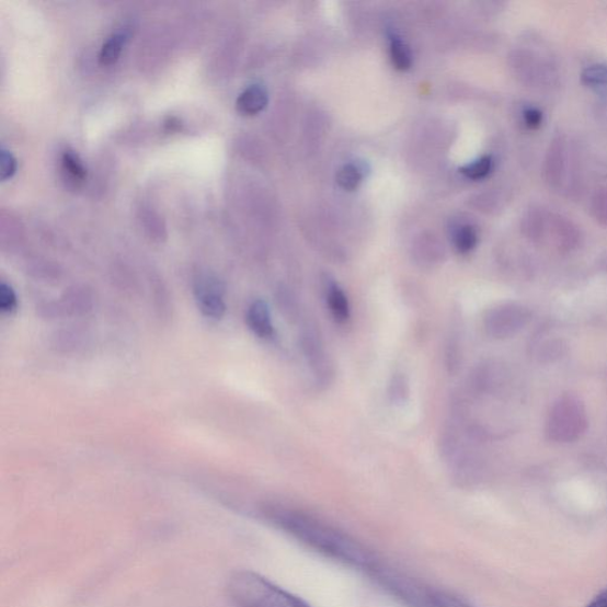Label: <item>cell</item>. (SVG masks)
<instances>
[{
    "instance_id": "obj_19",
    "label": "cell",
    "mask_w": 607,
    "mask_h": 607,
    "mask_svg": "<svg viewBox=\"0 0 607 607\" xmlns=\"http://www.w3.org/2000/svg\"><path fill=\"white\" fill-rule=\"evenodd\" d=\"M454 240L457 251L461 254H467L473 251L477 243H479V233H477V229L473 226H460L456 230Z\"/></svg>"
},
{
    "instance_id": "obj_9",
    "label": "cell",
    "mask_w": 607,
    "mask_h": 607,
    "mask_svg": "<svg viewBox=\"0 0 607 607\" xmlns=\"http://www.w3.org/2000/svg\"><path fill=\"white\" fill-rule=\"evenodd\" d=\"M300 345L316 382L328 386L334 378V367H332L323 341L314 328L309 325L302 330Z\"/></svg>"
},
{
    "instance_id": "obj_14",
    "label": "cell",
    "mask_w": 607,
    "mask_h": 607,
    "mask_svg": "<svg viewBox=\"0 0 607 607\" xmlns=\"http://www.w3.org/2000/svg\"><path fill=\"white\" fill-rule=\"evenodd\" d=\"M128 36L129 35L126 28H122V31L113 33L100 50V65L111 66L117 62L126 45Z\"/></svg>"
},
{
    "instance_id": "obj_8",
    "label": "cell",
    "mask_w": 607,
    "mask_h": 607,
    "mask_svg": "<svg viewBox=\"0 0 607 607\" xmlns=\"http://www.w3.org/2000/svg\"><path fill=\"white\" fill-rule=\"evenodd\" d=\"M532 320L531 310L522 302H502L486 311L483 320L486 335L508 340L524 331Z\"/></svg>"
},
{
    "instance_id": "obj_27",
    "label": "cell",
    "mask_w": 607,
    "mask_h": 607,
    "mask_svg": "<svg viewBox=\"0 0 607 607\" xmlns=\"http://www.w3.org/2000/svg\"><path fill=\"white\" fill-rule=\"evenodd\" d=\"M0 165H2V180L7 181L11 179L18 170L16 158L13 154L3 149L0 152Z\"/></svg>"
},
{
    "instance_id": "obj_24",
    "label": "cell",
    "mask_w": 607,
    "mask_h": 607,
    "mask_svg": "<svg viewBox=\"0 0 607 607\" xmlns=\"http://www.w3.org/2000/svg\"><path fill=\"white\" fill-rule=\"evenodd\" d=\"M91 296L82 293L67 295L64 299V309L73 314L85 313L91 310Z\"/></svg>"
},
{
    "instance_id": "obj_10",
    "label": "cell",
    "mask_w": 607,
    "mask_h": 607,
    "mask_svg": "<svg viewBox=\"0 0 607 607\" xmlns=\"http://www.w3.org/2000/svg\"><path fill=\"white\" fill-rule=\"evenodd\" d=\"M198 310L210 320H221L227 311L225 287L218 278L199 276L194 283Z\"/></svg>"
},
{
    "instance_id": "obj_5",
    "label": "cell",
    "mask_w": 607,
    "mask_h": 607,
    "mask_svg": "<svg viewBox=\"0 0 607 607\" xmlns=\"http://www.w3.org/2000/svg\"><path fill=\"white\" fill-rule=\"evenodd\" d=\"M588 428L584 401L575 394L559 397L549 410L545 433L548 440L570 444L580 440Z\"/></svg>"
},
{
    "instance_id": "obj_11",
    "label": "cell",
    "mask_w": 607,
    "mask_h": 607,
    "mask_svg": "<svg viewBox=\"0 0 607 607\" xmlns=\"http://www.w3.org/2000/svg\"><path fill=\"white\" fill-rule=\"evenodd\" d=\"M245 322L259 339L267 340L274 335V325L268 304L257 299L251 304L245 314Z\"/></svg>"
},
{
    "instance_id": "obj_7",
    "label": "cell",
    "mask_w": 607,
    "mask_h": 607,
    "mask_svg": "<svg viewBox=\"0 0 607 607\" xmlns=\"http://www.w3.org/2000/svg\"><path fill=\"white\" fill-rule=\"evenodd\" d=\"M381 581L411 607H473L468 602L442 588L409 580L397 573H381Z\"/></svg>"
},
{
    "instance_id": "obj_20",
    "label": "cell",
    "mask_w": 607,
    "mask_h": 607,
    "mask_svg": "<svg viewBox=\"0 0 607 607\" xmlns=\"http://www.w3.org/2000/svg\"><path fill=\"white\" fill-rule=\"evenodd\" d=\"M62 170L67 179L76 184L82 183L87 177V171L80 158L71 151H66L62 156Z\"/></svg>"
},
{
    "instance_id": "obj_1",
    "label": "cell",
    "mask_w": 607,
    "mask_h": 607,
    "mask_svg": "<svg viewBox=\"0 0 607 607\" xmlns=\"http://www.w3.org/2000/svg\"><path fill=\"white\" fill-rule=\"evenodd\" d=\"M268 516L273 524L317 553L352 568H374L367 548L316 516L285 507L271 508Z\"/></svg>"
},
{
    "instance_id": "obj_25",
    "label": "cell",
    "mask_w": 607,
    "mask_h": 607,
    "mask_svg": "<svg viewBox=\"0 0 607 607\" xmlns=\"http://www.w3.org/2000/svg\"><path fill=\"white\" fill-rule=\"evenodd\" d=\"M18 308L19 297L16 293H14L9 284L2 283L0 285V311L5 314H12L18 311Z\"/></svg>"
},
{
    "instance_id": "obj_2",
    "label": "cell",
    "mask_w": 607,
    "mask_h": 607,
    "mask_svg": "<svg viewBox=\"0 0 607 607\" xmlns=\"http://www.w3.org/2000/svg\"><path fill=\"white\" fill-rule=\"evenodd\" d=\"M523 233L539 248L569 255L582 248L583 231L568 216L542 206H532L524 215Z\"/></svg>"
},
{
    "instance_id": "obj_15",
    "label": "cell",
    "mask_w": 607,
    "mask_h": 607,
    "mask_svg": "<svg viewBox=\"0 0 607 607\" xmlns=\"http://www.w3.org/2000/svg\"><path fill=\"white\" fill-rule=\"evenodd\" d=\"M535 357L542 364H553L566 355L568 344L561 339H547L535 345Z\"/></svg>"
},
{
    "instance_id": "obj_30",
    "label": "cell",
    "mask_w": 607,
    "mask_h": 607,
    "mask_svg": "<svg viewBox=\"0 0 607 607\" xmlns=\"http://www.w3.org/2000/svg\"><path fill=\"white\" fill-rule=\"evenodd\" d=\"M600 266L607 273V255L600 260Z\"/></svg>"
},
{
    "instance_id": "obj_21",
    "label": "cell",
    "mask_w": 607,
    "mask_h": 607,
    "mask_svg": "<svg viewBox=\"0 0 607 607\" xmlns=\"http://www.w3.org/2000/svg\"><path fill=\"white\" fill-rule=\"evenodd\" d=\"M493 169L494 159L490 156H484L477 159L473 163L462 167L460 172L470 180L480 181L486 179Z\"/></svg>"
},
{
    "instance_id": "obj_3",
    "label": "cell",
    "mask_w": 607,
    "mask_h": 607,
    "mask_svg": "<svg viewBox=\"0 0 607 607\" xmlns=\"http://www.w3.org/2000/svg\"><path fill=\"white\" fill-rule=\"evenodd\" d=\"M581 152L566 135H559L549 144L543 165L549 190L566 198L581 197L585 183Z\"/></svg>"
},
{
    "instance_id": "obj_13",
    "label": "cell",
    "mask_w": 607,
    "mask_h": 607,
    "mask_svg": "<svg viewBox=\"0 0 607 607\" xmlns=\"http://www.w3.org/2000/svg\"><path fill=\"white\" fill-rule=\"evenodd\" d=\"M327 302L337 323H345L351 318V302L342 288L334 282L327 283Z\"/></svg>"
},
{
    "instance_id": "obj_28",
    "label": "cell",
    "mask_w": 607,
    "mask_h": 607,
    "mask_svg": "<svg viewBox=\"0 0 607 607\" xmlns=\"http://www.w3.org/2000/svg\"><path fill=\"white\" fill-rule=\"evenodd\" d=\"M278 301L283 311L287 312L288 316L294 317L296 314L297 304L293 295H279Z\"/></svg>"
},
{
    "instance_id": "obj_6",
    "label": "cell",
    "mask_w": 607,
    "mask_h": 607,
    "mask_svg": "<svg viewBox=\"0 0 607 607\" xmlns=\"http://www.w3.org/2000/svg\"><path fill=\"white\" fill-rule=\"evenodd\" d=\"M514 73L530 90L552 91L560 84V70L554 57L535 47L527 46L512 56Z\"/></svg>"
},
{
    "instance_id": "obj_16",
    "label": "cell",
    "mask_w": 607,
    "mask_h": 607,
    "mask_svg": "<svg viewBox=\"0 0 607 607\" xmlns=\"http://www.w3.org/2000/svg\"><path fill=\"white\" fill-rule=\"evenodd\" d=\"M582 82L592 91L607 94V64H592L582 71Z\"/></svg>"
},
{
    "instance_id": "obj_22",
    "label": "cell",
    "mask_w": 607,
    "mask_h": 607,
    "mask_svg": "<svg viewBox=\"0 0 607 607\" xmlns=\"http://www.w3.org/2000/svg\"><path fill=\"white\" fill-rule=\"evenodd\" d=\"M363 169L355 164H346L337 172V183L344 191L353 192L363 182Z\"/></svg>"
},
{
    "instance_id": "obj_4",
    "label": "cell",
    "mask_w": 607,
    "mask_h": 607,
    "mask_svg": "<svg viewBox=\"0 0 607 607\" xmlns=\"http://www.w3.org/2000/svg\"><path fill=\"white\" fill-rule=\"evenodd\" d=\"M228 592L240 607H311L266 577L249 571L231 575Z\"/></svg>"
},
{
    "instance_id": "obj_23",
    "label": "cell",
    "mask_w": 607,
    "mask_h": 607,
    "mask_svg": "<svg viewBox=\"0 0 607 607\" xmlns=\"http://www.w3.org/2000/svg\"><path fill=\"white\" fill-rule=\"evenodd\" d=\"M591 215L603 227L607 228V186L600 187L591 198Z\"/></svg>"
},
{
    "instance_id": "obj_12",
    "label": "cell",
    "mask_w": 607,
    "mask_h": 607,
    "mask_svg": "<svg viewBox=\"0 0 607 607\" xmlns=\"http://www.w3.org/2000/svg\"><path fill=\"white\" fill-rule=\"evenodd\" d=\"M268 94L263 85L253 84L245 89L237 101V108L243 115H255L267 106Z\"/></svg>"
},
{
    "instance_id": "obj_18",
    "label": "cell",
    "mask_w": 607,
    "mask_h": 607,
    "mask_svg": "<svg viewBox=\"0 0 607 607\" xmlns=\"http://www.w3.org/2000/svg\"><path fill=\"white\" fill-rule=\"evenodd\" d=\"M390 60L399 70H408L412 66V54L406 43L397 35H390Z\"/></svg>"
},
{
    "instance_id": "obj_26",
    "label": "cell",
    "mask_w": 607,
    "mask_h": 607,
    "mask_svg": "<svg viewBox=\"0 0 607 607\" xmlns=\"http://www.w3.org/2000/svg\"><path fill=\"white\" fill-rule=\"evenodd\" d=\"M523 121L525 126L534 131L541 127L543 113L537 107L527 106L523 110Z\"/></svg>"
},
{
    "instance_id": "obj_17",
    "label": "cell",
    "mask_w": 607,
    "mask_h": 607,
    "mask_svg": "<svg viewBox=\"0 0 607 607\" xmlns=\"http://www.w3.org/2000/svg\"><path fill=\"white\" fill-rule=\"evenodd\" d=\"M388 397L396 406H403L410 399V382L406 375L396 373L389 381Z\"/></svg>"
},
{
    "instance_id": "obj_29",
    "label": "cell",
    "mask_w": 607,
    "mask_h": 607,
    "mask_svg": "<svg viewBox=\"0 0 607 607\" xmlns=\"http://www.w3.org/2000/svg\"><path fill=\"white\" fill-rule=\"evenodd\" d=\"M587 607H607V588L600 592V594L592 600Z\"/></svg>"
}]
</instances>
